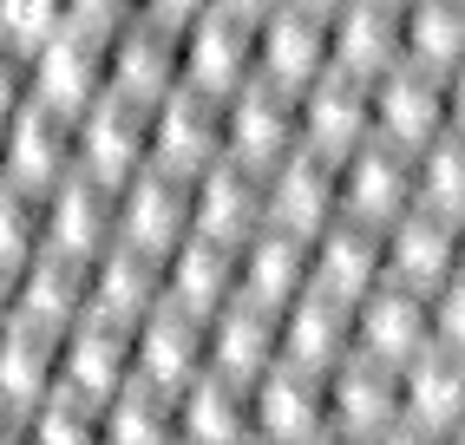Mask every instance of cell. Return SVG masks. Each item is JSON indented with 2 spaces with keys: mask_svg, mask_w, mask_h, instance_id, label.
<instances>
[{
  "mask_svg": "<svg viewBox=\"0 0 465 445\" xmlns=\"http://www.w3.org/2000/svg\"><path fill=\"white\" fill-rule=\"evenodd\" d=\"M105 79H112V34H99L85 20H59L34 46V99L46 105L85 112L105 92Z\"/></svg>",
  "mask_w": 465,
  "mask_h": 445,
  "instance_id": "cell-1",
  "label": "cell"
},
{
  "mask_svg": "<svg viewBox=\"0 0 465 445\" xmlns=\"http://www.w3.org/2000/svg\"><path fill=\"white\" fill-rule=\"evenodd\" d=\"M0 151H7V171H0V177H20L34 190H53L59 177L79 171V112L46 105V99H26L20 112L0 118Z\"/></svg>",
  "mask_w": 465,
  "mask_h": 445,
  "instance_id": "cell-2",
  "label": "cell"
},
{
  "mask_svg": "<svg viewBox=\"0 0 465 445\" xmlns=\"http://www.w3.org/2000/svg\"><path fill=\"white\" fill-rule=\"evenodd\" d=\"M203 367H210V321L203 314L177 308V302H158L132 328V373L151 380V387L183 393Z\"/></svg>",
  "mask_w": 465,
  "mask_h": 445,
  "instance_id": "cell-3",
  "label": "cell"
},
{
  "mask_svg": "<svg viewBox=\"0 0 465 445\" xmlns=\"http://www.w3.org/2000/svg\"><path fill=\"white\" fill-rule=\"evenodd\" d=\"M216 157H223V99L203 85H171L151 105V164L197 177Z\"/></svg>",
  "mask_w": 465,
  "mask_h": 445,
  "instance_id": "cell-4",
  "label": "cell"
},
{
  "mask_svg": "<svg viewBox=\"0 0 465 445\" xmlns=\"http://www.w3.org/2000/svg\"><path fill=\"white\" fill-rule=\"evenodd\" d=\"M367 99H374V138H387L400 151H420L446 132V73H426L413 59L367 79Z\"/></svg>",
  "mask_w": 465,
  "mask_h": 445,
  "instance_id": "cell-5",
  "label": "cell"
},
{
  "mask_svg": "<svg viewBox=\"0 0 465 445\" xmlns=\"http://www.w3.org/2000/svg\"><path fill=\"white\" fill-rule=\"evenodd\" d=\"M262 203H269V222H282L295 236H315L322 222L341 216V157L295 144L289 157H275L262 171Z\"/></svg>",
  "mask_w": 465,
  "mask_h": 445,
  "instance_id": "cell-6",
  "label": "cell"
},
{
  "mask_svg": "<svg viewBox=\"0 0 465 445\" xmlns=\"http://www.w3.org/2000/svg\"><path fill=\"white\" fill-rule=\"evenodd\" d=\"M302 144V118H295V92L250 79L223 99V157H242V164H275Z\"/></svg>",
  "mask_w": 465,
  "mask_h": 445,
  "instance_id": "cell-7",
  "label": "cell"
},
{
  "mask_svg": "<svg viewBox=\"0 0 465 445\" xmlns=\"http://www.w3.org/2000/svg\"><path fill=\"white\" fill-rule=\"evenodd\" d=\"M295 118H302V144L322 157H348L374 138V99H367V79L328 66L322 79H308L295 92Z\"/></svg>",
  "mask_w": 465,
  "mask_h": 445,
  "instance_id": "cell-8",
  "label": "cell"
},
{
  "mask_svg": "<svg viewBox=\"0 0 465 445\" xmlns=\"http://www.w3.org/2000/svg\"><path fill=\"white\" fill-rule=\"evenodd\" d=\"M138 164H151V105L125 92H99L79 112V171L125 183Z\"/></svg>",
  "mask_w": 465,
  "mask_h": 445,
  "instance_id": "cell-9",
  "label": "cell"
},
{
  "mask_svg": "<svg viewBox=\"0 0 465 445\" xmlns=\"http://www.w3.org/2000/svg\"><path fill=\"white\" fill-rule=\"evenodd\" d=\"M334 66L328 53V14L302 7V0H282L256 20V79L302 92L308 79H322Z\"/></svg>",
  "mask_w": 465,
  "mask_h": 445,
  "instance_id": "cell-10",
  "label": "cell"
},
{
  "mask_svg": "<svg viewBox=\"0 0 465 445\" xmlns=\"http://www.w3.org/2000/svg\"><path fill=\"white\" fill-rule=\"evenodd\" d=\"M118 236L171 256L191 236V177L171 164H138L118 183Z\"/></svg>",
  "mask_w": 465,
  "mask_h": 445,
  "instance_id": "cell-11",
  "label": "cell"
},
{
  "mask_svg": "<svg viewBox=\"0 0 465 445\" xmlns=\"http://www.w3.org/2000/svg\"><path fill=\"white\" fill-rule=\"evenodd\" d=\"M250 79H256V20H242L230 7H203L183 26V85H203L216 99H230Z\"/></svg>",
  "mask_w": 465,
  "mask_h": 445,
  "instance_id": "cell-12",
  "label": "cell"
},
{
  "mask_svg": "<svg viewBox=\"0 0 465 445\" xmlns=\"http://www.w3.org/2000/svg\"><path fill=\"white\" fill-rule=\"evenodd\" d=\"M250 412H256V439L308 445L315 432H328V373L275 361L262 380H250Z\"/></svg>",
  "mask_w": 465,
  "mask_h": 445,
  "instance_id": "cell-13",
  "label": "cell"
},
{
  "mask_svg": "<svg viewBox=\"0 0 465 445\" xmlns=\"http://www.w3.org/2000/svg\"><path fill=\"white\" fill-rule=\"evenodd\" d=\"M132 328L112 314H79L73 328H59V387L85 400H112L132 380Z\"/></svg>",
  "mask_w": 465,
  "mask_h": 445,
  "instance_id": "cell-14",
  "label": "cell"
},
{
  "mask_svg": "<svg viewBox=\"0 0 465 445\" xmlns=\"http://www.w3.org/2000/svg\"><path fill=\"white\" fill-rule=\"evenodd\" d=\"M381 269H387V282H400V289L432 295L459 269V222L432 216L420 203L400 210L393 222H381Z\"/></svg>",
  "mask_w": 465,
  "mask_h": 445,
  "instance_id": "cell-15",
  "label": "cell"
},
{
  "mask_svg": "<svg viewBox=\"0 0 465 445\" xmlns=\"http://www.w3.org/2000/svg\"><path fill=\"white\" fill-rule=\"evenodd\" d=\"M171 85H183V26H164V20H125L112 34V79L105 92H125V99H144L158 105Z\"/></svg>",
  "mask_w": 465,
  "mask_h": 445,
  "instance_id": "cell-16",
  "label": "cell"
},
{
  "mask_svg": "<svg viewBox=\"0 0 465 445\" xmlns=\"http://www.w3.org/2000/svg\"><path fill=\"white\" fill-rule=\"evenodd\" d=\"M269 222V203H262V164H242V157H216L191 177V230L203 236H223V242H242L250 230Z\"/></svg>",
  "mask_w": 465,
  "mask_h": 445,
  "instance_id": "cell-17",
  "label": "cell"
},
{
  "mask_svg": "<svg viewBox=\"0 0 465 445\" xmlns=\"http://www.w3.org/2000/svg\"><path fill=\"white\" fill-rule=\"evenodd\" d=\"M426 341H432V314H426L420 289L374 282V289L354 302V354L381 361V367H407Z\"/></svg>",
  "mask_w": 465,
  "mask_h": 445,
  "instance_id": "cell-18",
  "label": "cell"
},
{
  "mask_svg": "<svg viewBox=\"0 0 465 445\" xmlns=\"http://www.w3.org/2000/svg\"><path fill=\"white\" fill-rule=\"evenodd\" d=\"M400 210H413V151L367 138L361 151L341 157V216H361L381 230Z\"/></svg>",
  "mask_w": 465,
  "mask_h": 445,
  "instance_id": "cell-19",
  "label": "cell"
},
{
  "mask_svg": "<svg viewBox=\"0 0 465 445\" xmlns=\"http://www.w3.org/2000/svg\"><path fill=\"white\" fill-rule=\"evenodd\" d=\"M374 282H387L381 269V230L361 216H334L308 236V289L341 295V302H361Z\"/></svg>",
  "mask_w": 465,
  "mask_h": 445,
  "instance_id": "cell-20",
  "label": "cell"
},
{
  "mask_svg": "<svg viewBox=\"0 0 465 445\" xmlns=\"http://www.w3.org/2000/svg\"><path fill=\"white\" fill-rule=\"evenodd\" d=\"M118 236V183L73 171L46 190V242L40 249H66V256H99Z\"/></svg>",
  "mask_w": 465,
  "mask_h": 445,
  "instance_id": "cell-21",
  "label": "cell"
},
{
  "mask_svg": "<svg viewBox=\"0 0 465 445\" xmlns=\"http://www.w3.org/2000/svg\"><path fill=\"white\" fill-rule=\"evenodd\" d=\"M400 420V367H381L367 354H348L341 367H328V426L348 439H381Z\"/></svg>",
  "mask_w": 465,
  "mask_h": 445,
  "instance_id": "cell-22",
  "label": "cell"
},
{
  "mask_svg": "<svg viewBox=\"0 0 465 445\" xmlns=\"http://www.w3.org/2000/svg\"><path fill=\"white\" fill-rule=\"evenodd\" d=\"M164 302V256L144 242L112 236L92 256V308L85 314H112V321H144Z\"/></svg>",
  "mask_w": 465,
  "mask_h": 445,
  "instance_id": "cell-23",
  "label": "cell"
},
{
  "mask_svg": "<svg viewBox=\"0 0 465 445\" xmlns=\"http://www.w3.org/2000/svg\"><path fill=\"white\" fill-rule=\"evenodd\" d=\"M275 361H282V308H262L250 295H236L210 314V373L262 380Z\"/></svg>",
  "mask_w": 465,
  "mask_h": 445,
  "instance_id": "cell-24",
  "label": "cell"
},
{
  "mask_svg": "<svg viewBox=\"0 0 465 445\" xmlns=\"http://www.w3.org/2000/svg\"><path fill=\"white\" fill-rule=\"evenodd\" d=\"M328 53H334L341 73L381 79L387 66L407 59V46H400V7L393 0H341L328 14Z\"/></svg>",
  "mask_w": 465,
  "mask_h": 445,
  "instance_id": "cell-25",
  "label": "cell"
},
{
  "mask_svg": "<svg viewBox=\"0 0 465 445\" xmlns=\"http://www.w3.org/2000/svg\"><path fill=\"white\" fill-rule=\"evenodd\" d=\"M236 289H242V275H236V242H223V236L191 230V236L164 256V302L203 314V321H210L223 302H236Z\"/></svg>",
  "mask_w": 465,
  "mask_h": 445,
  "instance_id": "cell-26",
  "label": "cell"
},
{
  "mask_svg": "<svg viewBox=\"0 0 465 445\" xmlns=\"http://www.w3.org/2000/svg\"><path fill=\"white\" fill-rule=\"evenodd\" d=\"M354 354V302L322 295V289H302L282 308V361L308 367V373H328Z\"/></svg>",
  "mask_w": 465,
  "mask_h": 445,
  "instance_id": "cell-27",
  "label": "cell"
},
{
  "mask_svg": "<svg viewBox=\"0 0 465 445\" xmlns=\"http://www.w3.org/2000/svg\"><path fill=\"white\" fill-rule=\"evenodd\" d=\"M400 420L426 432H452L465 420V354L459 347L426 341L420 354L400 367Z\"/></svg>",
  "mask_w": 465,
  "mask_h": 445,
  "instance_id": "cell-28",
  "label": "cell"
},
{
  "mask_svg": "<svg viewBox=\"0 0 465 445\" xmlns=\"http://www.w3.org/2000/svg\"><path fill=\"white\" fill-rule=\"evenodd\" d=\"M236 275H242L236 295H250L262 308H289L308 289V236L282 230V222H262V230L236 242Z\"/></svg>",
  "mask_w": 465,
  "mask_h": 445,
  "instance_id": "cell-29",
  "label": "cell"
},
{
  "mask_svg": "<svg viewBox=\"0 0 465 445\" xmlns=\"http://www.w3.org/2000/svg\"><path fill=\"white\" fill-rule=\"evenodd\" d=\"M177 432L183 445H250L256 439V412H250V380L230 373H197L177 393Z\"/></svg>",
  "mask_w": 465,
  "mask_h": 445,
  "instance_id": "cell-30",
  "label": "cell"
},
{
  "mask_svg": "<svg viewBox=\"0 0 465 445\" xmlns=\"http://www.w3.org/2000/svg\"><path fill=\"white\" fill-rule=\"evenodd\" d=\"M92 308V256H66V249H34L20 262V314L53 328H73Z\"/></svg>",
  "mask_w": 465,
  "mask_h": 445,
  "instance_id": "cell-31",
  "label": "cell"
},
{
  "mask_svg": "<svg viewBox=\"0 0 465 445\" xmlns=\"http://www.w3.org/2000/svg\"><path fill=\"white\" fill-rule=\"evenodd\" d=\"M53 387H59V328L34 321V314L0 321V393L20 406H40Z\"/></svg>",
  "mask_w": 465,
  "mask_h": 445,
  "instance_id": "cell-32",
  "label": "cell"
},
{
  "mask_svg": "<svg viewBox=\"0 0 465 445\" xmlns=\"http://www.w3.org/2000/svg\"><path fill=\"white\" fill-rule=\"evenodd\" d=\"M99 426H105V445H183L177 393L151 387V380H138V373L99 406Z\"/></svg>",
  "mask_w": 465,
  "mask_h": 445,
  "instance_id": "cell-33",
  "label": "cell"
},
{
  "mask_svg": "<svg viewBox=\"0 0 465 445\" xmlns=\"http://www.w3.org/2000/svg\"><path fill=\"white\" fill-rule=\"evenodd\" d=\"M400 46L426 73H452L465 59V0H407L400 7Z\"/></svg>",
  "mask_w": 465,
  "mask_h": 445,
  "instance_id": "cell-34",
  "label": "cell"
},
{
  "mask_svg": "<svg viewBox=\"0 0 465 445\" xmlns=\"http://www.w3.org/2000/svg\"><path fill=\"white\" fill-rule=\"evenodd\" d=\"M413 203L446 222L465 216V138L459 132H440L432 144L413 151Z\"/></svg>",
  "mask_w": 465,
  "mask_h": 445,
  "instance_id": "cell-35",
  "label": "cell"
},
{
  "mask_svg": "<svg viewBox=\"0 0 465 445\" xmlns=\"http://www.w3.org/2000/svg\"><path fill=\"white\" fill-rule=\"evenodd\" d=\"M46 242V190L0 177V262H26Z\"/></svg>",
  "mask_w": 465,
  "mask_h": 445,
  "instance_id": "cell-36",
  "label": "cell"
},
{
  "mask_svg": "<svg viewBox=\"0 0 465 445\" xmlns=\"http://www.w3.org/2000/svg\"><path fill=\"white\" fill-rule=\"evenodd\" d=\"M99 406H105V400H85V393L53 387V393L34 406V445H105Z\"/></svg>",
  "mask_w": 465,
  "mask_h": 445,
  "instance_id": "cell-37",
  "label": "cell"
},
{
  "mask_svg": "<svg viewBox=\"0 0 465 445\" xmlns=\"http://www.w3.org/2000/svg\"><path fill=\"white\" fill-rule=\"evenodd\" d=\"M59 20H66V0H0V34L20 46H40Z\"/></svg>",
  "mask_w": 465,
  "mask_h": 445,
  "instance_id": "cell-38",
  "label": "cell"
},
{
  "mask_svg": "<svg viewBox=\"0 0 465 445\" xmlns=\"http://www.w3.org/2000/svg\"><path fill=\"white\" fill-rule=\"evenodd\" d=\"M426 314H432V341H440V347H459V354H465V262L426 295Z\"/></svg>",
  "mask_w": 465,
  "mask_h": 445,
  "instance_id": "cell-39",
  "label": "cell"
},
{
  "mask_svg": "<svg viewBox=\"0 0 465 445\" xmlns=\"http://www.w3.org/2000/svg\"><path fill=\"white\" fill-rule=\"evenodd\" d=\"M26 99H34V46L0 34V118L20 112Z\"/></svg>",
  "mask_w": 465,
  "mask_h": 445,
  "instance_id": "cell-40",
  "label": "cell"
},
{
  "mask_svg": "<svg viewBox=\"0 0 465 445\" xmlns=\"http://www.w3.org/2000/svg\"><path fill=\"white\" fill-rule=\"evenodd\" d=\"M0 445H34V406L0 393Z\"/></svg>",
  "mask_w": 465,
  "mask_h": 445,
  "instance_id": "cell-41",
  "label": "cell"
},
{
  "mask_svg": "<svg viewBox=\"0 0 465 445\" xmlns=\"http://www.w3.org/2000/svg\"><path fill=\"white\" fill-rule=\"evenodd\" d=\"M203 7H210V0H138V14L164 20V26H191V20H197Z\"/></svg>",
  "mask_w": 465,
  "mask_h": 445,
  "instance_id": "cell-42",
  "label": "cell"
},
{
  "mask_svg": "<svg viewBox=\"0 0 465 445\" xmlns=\"http://www.w3.org/2000/svg\"><path fill=\"white\" fill-rule=\"evenodd\" d=\"M446 132H459V138H465V59L446 73Z\"/></svg>",
  "mask_w": 465,
  "mask_h": 445,
  "instance_id": "cell-43",
  "label": "cell"
},
{
  "mask_svg": "<svg viewBox=\"0 0 465 445\" xmlns=\"http://www.w3.org/2000/svg\"><path fill=\"white\" fill-rule=\"evenodd\" d=\"M367 445H440V432H426V426H413V420H393L381 439H367Z\"/></svg>",
  "mask_w": 465,
  "mask_h": 445,
  "instance_id": "cell-44",
  "label": "cell"
},
{
  "mask_svg": "<svg viewBox=\"0 0 465 445\" xmlns=\"http://www.w3.org/2000/svg\"><path fill=\"white\" fill-rule=\"evenodd\" d=\"M20 314V262H0V321Z\"/></svg>",
  "mask_w": 465,
  "mask_h": 445,
  "instance_id": "cell-45",
  "label": "cell"
},
{
  "mask_svg": "<svg viewBox=\"0 0 465 445\" xmlns=\"http://www.w3.org/2000/svg\"><path fill=\"white\" fill-rule=\"evenodd\" d=\"M210 7H230V14H242V20H262L269 7H282V0H210Z\"/></svg>",
  "mask_w": 465,
  "mask_h": 445,
  "instance_id": "cell-46",
  "label": "cell"
},
{
  "mask_svg": "<svg viewBox=\"0 0 465 445\" xmlns=\"http://www.w3.org/2000/svg\"><path fill=\"white\" fill-rule=\"evenodd\" d=\"M308 445H361V439H348V432H334V426H328V432H315Z\"/></svg>",
  "mask_w": 465,
  "mask_h": 445,
  "instance_id": "cell-47",
  "label": "cell"
},
{
  "mask_svg": "<svg viewBox=\"0 0 465 445\" xmlns=\"http://www.w3.org/2000/svg\"><path fill=\"white\" fill-rule=\"evenodd\" d=\"M440 445H465V420H459L452 432H440Z\"/></svg>",
  "mask_w": 465,
  "mask_h": 445,
  "instance_id": "cell-48",
  "label": "cell"
},
{
  "mask_svg": "<svg viewBox=\"0 0 465 445\" xmlns=\"http://www.w3.org/2000/svg\"><path fill=\"white\" fill-rule=\"evenodd\" d=\"M302 7H315V14H334V7H341V0H302Z\"/></svg>",
  "mask_w": 465,
  "mask_h": 445,
  "instance_id": "cell-49",
  "label": "cell"
},
{
  "mask_svg": "<svg viewBox=\"0 0 465 445\" xmlns=\"http://www.w3.org/2000/svg\"><path fill=\"white\" fill-rule=\"evenodd\" d=\"M459 262H465V216H459Z\"/></svg>",
  "mask_w": 465,
  "mask_h": 445,
  "instance_id": "cell-50",
  "label": "cell"
},
{
  "mask_svg": "<svg viewBox=\"0 0 465 445\" xmlns=\"http://www.w3.org/2000/svg\"><path fill=\"white\" fill-rule=\"evenodd\" d=\"M0 171H7V151H0Z\"/></svg>",
  "mask_w": 465,
  "mask_h": 445,
  "instance_id": "cell-51",
  "label": "cell"
},
{
  "mask_svg": "<svg viewBox=\"0 0 465 445\" xmlns=\"http://www.w3.org/2000/svg\"><path fill=\"white\" fill-rule=\"evenodd\" d=\"M250 445H269V439H250Z\"/></svg>",
  "mask_w": 465,
  "mask_h": 445,
  "instance_id": "cell-52",
  "label": "cell"
},
{
  "mask_svg": "<svg viewBox=\"0 0 465 445\" xmlns=\"http://www.w3.org/2000/svg\"><path fill=\"white\" fill-rule=\"evenodd\" d=\"M393 7H407V0H393Z\"/></svg>",
  "mask_w": 465,
  "mask_h": 445,
  "instance_id": "cell-53",
  "label": "cell"
}]
</instances>
